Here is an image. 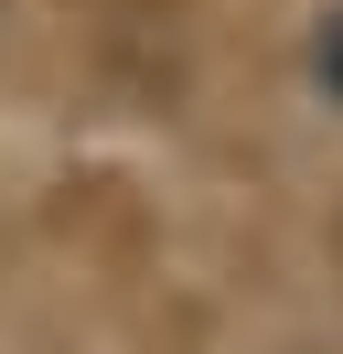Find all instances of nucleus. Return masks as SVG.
Returning a JSON list of instances; mask_svg holds the SVG:
<instances>
[{"instance_id":"nucleus-1","label":"nucleus","mask_w":343,"mask_h":354,"mask_svg":"<svg viewBox=\"0 0 343 354\" xmlns=\"http://www.w3.org/2000/svg\"><path fill=\"white\" fill-rule=\"evenodd\" d=\"M300 75H311V97H322V108H343V0L311 22V44H300Z\"/></svg>"}]
</instances>
